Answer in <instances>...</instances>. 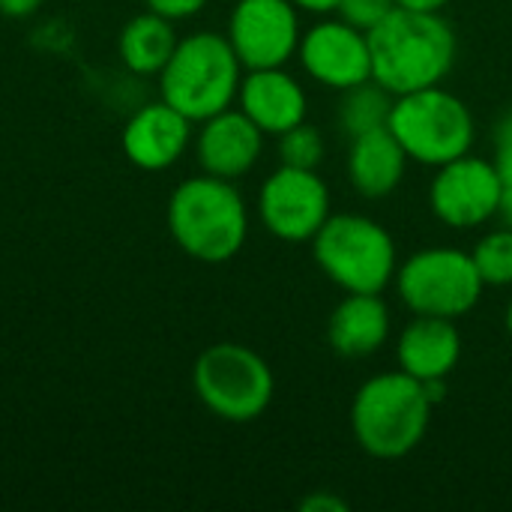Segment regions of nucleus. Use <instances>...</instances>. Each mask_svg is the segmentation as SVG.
Masks as SVG:
<instances>
[{
  "instance_id": "1",
  "label": "nucleus",
  "mask_w": 512,
  "mask_h": 512,
  "mask_svg": "<svg viewBox=\"0 0 512 512\" xmlns=\"http://www.w3.org/2000/svg\"><path fill=\"white\" fill-rule=\"evenodd\" d=\"M372 78L393 96L444 84L456 66L459 39L441 12L396 6L372 33Z\"/></svg>"
},
{
  "instance_id": "2",
  "label": "nucleus",
  "mask_w": 512,
  "mask_h": 512,
  "mask_svg": "<svg viewBox=\"0 0 512 512\" xmlns=\"http://www.w3.org/2000/svg\"><path fill=\"white\" fill-rule=\"evenodd\" d=\"M165 222L177 249L201 264H225L240 255L249 237V210L234 186L213 174L177 183Z\"/></svg>"
},
{
  "instance_id": "3",
  "label": "nucleus",
  "mask_w": 512,
  "mask_h": 512,
  "mask_svg": "<svg viewBox=\"0 0 512 512\" xmlns=\"http://www.w3.org/2000/svg\"><path fill=\"white\" fill-rule=\"evenodd\" d=\"M432 411L423 381L402 369L381 372L366 378L351 399V435L366 456L396 462L423 444Z\"/></svg>"
},
{
  "instance_id": "4",
  "label": "nucleus",
  "mask_w": 512,
  "mask_h": 512,
  "mask_svg": "<svg viewBox=\"0 0 512 512\" xmlns=\"http://www.w3.org/2000/svg\"><path fill=\"white\" fill-rule=\"evenodd\" d=\"M243 72L225 33L198 30L177 42L159 72V93L192 123H201L237 102Z\"/></svg>"
},
{
  "instance_id": "5",
  "label": "nucleus",
  "mask_w": 512,
  "mask_h": 512,
  "mask_svg": "<svg viewBox=\"0 0 512 512\" xmlns=\"http://www.w3.org/2000/svg\"><path fill=\"white\" fill-rule=\"evenodd\" d=\"M309 246L318 270L345 294H384L399 270L393 234L366 213H333Z\"/></svg>"
},
{
  "instance_id": "6",
  "label": "nucleus",
  "mask_w": 512,
  "mask_h": 512,
  "mask_svg": "<svg viewBox=\"0 0 512 512\" xmlns=\"http://www.w3.org/2000/svg\"><path fill=\"white\" fill-rule=\"evenodd\" d=\"M387 129L396 135L411 162L438 168L477 144V120L462 96L444 84L402 93L393 99Z\"/></svg>"
},
{
  "instance_id": "7",
  "label": "nucleus",
  "mask_w": 512,
  "mask_h": 512,
  "mask_svg": "<svg viewBox=\"0 0 512 512\" xmlns=\"http://www.w3.org/2000/svg\"><path fill=\"white\" fill-rule=\"evenodd\" d=\"M198 402L225 423H255L273 405L276 378L270 363L240 342H216L204 348L192 366Z\"/></svg>"
},
{
  "instance_id": "8",
  "label": "nucleus",
  "mask_w": 512,
  "mask_h": 512,
  "mask_svg": "<svg viewBox=\"0 0 512 512\" xmlns=\"http://www.w3.org/2000/svg\"><path fill=\"white\" fill-rule=\"evenodd\" d=\"M396 294L411 315L459 321L477 309L486 282L471 252L456 246H426L396 270Z\"/></svg>"
},
{
  "instance_id": "9",
  "label": "nucleus",
  "mask_w": 512,
  "mask_h": 512,
  "mask_svg": "<svg viewBox=\"0 0 512 512\" xmlns=\"http://www.w3.org/2000/svg\"><path fill=\"white\" fill-rule=\"evenodd\" d=\"M330 216L333 195L318 171L279 165L258 189V219L282 243H312Z\"/></svg>"
},
{
  "instance_id": "10",
  "label": "nucleus",
  "mask_w": 512,
  "mask_h": 512,
  "mask_svg": "<svg viewBox=\"0 0 512 512\" xmlns=\"http://www.w3.org/2000/svg\"><path fill=\"white\" fill-rule=\"evenodd\" d=\"M504 180L492 159L465 153L435 168L429 183L432 216L453 231H474L498 219Z\"/></svg>"
},
{
  "instance_id": "11",
  "label": "nucleus",
  "mask_w": 512,
  "mask_h": 512,
  "mask_svg": "<svg viewBox=\"0 0 512 512\" xmlns=\"http://www.w3.org/2000/svg\"><path fill=\"white\" fill-rule=\"evenodd\" d=\"M225 36L243 69L288 66L303 36L300 9L291 0H237Z\"/></svg>"
},
{
  "instance_id": "12",
  "label": "nucleus",
  "mask_w": 512,
  "mask_h": 512,
  "mask_svg": "<svg viewBox=\"0 0 512 512\" xmlns=\"http://www.w3.org/2000/svg\"><path fill=\"white\" fill-rule=\"evenodd\" d=\"M300 69L327 90H348L372 78L369 33L351 27L339 15H321L303 30L297 45Z\"/></svg>"
},
{
  "instance_id": "13",
  "label": "nucleus",
  "mask_w": 512,
  "mask_h": 512,
  "mask_svg": "<svg viewBox=\"0 0 512 512\" xmlns=\"http://www.w3.org/2000/svg\"><path fill=\"white\" fill-rule=\"evenodd\" d=\"M264 138L267 135L240 108L231 105L201 120V129L195 138V156L204 174H213L222 180H240L261 162Z\"/></svg>"
},
{
  "instance_id": "14",
  "label": "nucleus",
  "mask_w": 512,
  "mask_h": 512,
  "mask_svg": "<svg viewBox=\"0 0 512 512\" xmlns=\"http://www.w3.org/2000/svg\"><path fill=\"white\" fill-rule=\"evenodd\" d=\"M237 108L267 138H279L309 117V93L285 66L246 69L237 90Z\"/></svg>"
},
{
  "instance_id": "15",
  "label": "nucleus",
  "mask_w": 512,
  "mask_h": 512,
  "mask_svg": "<svg viewBox=\"0 0 512 512\" xmlns=\"http://www.w3.org/2000/svg\"><path fill=\"white\" fill-rule=\"evenodd\" d=\"M192 141V120L165 99L138 108L120 135L126 159L141 171H165L183 159Z\"/></svg>"
},
{
  "instance_id": "16",
  "label": "nucleus",
  "mask_w": 512,
  "mask_h": 512,
  "mask_svg": "<svg viewBox=\"0 0 512 512\" xmlns=\"http://www.w3.org/2000/svg\"><path fill=\"white\" fill-rule=\"evenodd\" d=\"M462 348L456 321L414 315L396 339V363L417 381H447L462 360Z\"/></svg>"
},
{
  "instance_id": "17",
  "label": "nucleus",
  "mask_w": 512,
  "mask_h": 512,
  "mask_svg": "<svg viewBox=\"0 0 512 512\" xmlns=\"http://www.w3.org/2000/svg\"><path fill=\"white\" fill-rule=\"evenodd\" d=\"M393 333V315L381 294H345L327 318V342L336 357H375Z\"/></svg>"
},
{
  "instance_id": "18",
  "label": "nucleus",
  "mask_w": 512,
  "mask_h": 512,
  "mask_svg": "<svg viewBox=\"0 0 512 512\" xmlns=\"http://www.w3.org/2000/svg\"><path fill=\"white\" fill-rule=\"evenodd\" d=\"M408 162V153L387 126L363 132L348 147V183L366 201L390 198L402 186Z\"/></svg>"
},
{
  "instance_id": "19",
  "label": "nucleus",
  "mask_w": 512,
  "mask_h": 512,
  "mask_svg": "<svg viewBox=\"0 0 512 512\" xmlns=\"http://www.w3.org/2000/svg\"><path fill=\"white\" fill-rule=\"evenodd\" d=\"M177 42L180 39L174 33V21L147 9L126 21V27L117 36V51L129 72L159 75L165 69V63L171 60Z\"/></svg>"
},
{
  "instance_id": "20",
  "label": "nucleus",
  "mask_w": 512,
  "mask_h": 512,
  "mask_svg": "<svg viewBox=\"0 0 512 512\" xmlns=\"http://www.w3.org/2000/svg\"><path fill=\"white\" fill-rule=\"evenodd\" d=\"M339 111H336V120H339V129L348 135V138H357L363 132H372V129H381L390 123V111H393V93L387 87H381L375 78L357 84V87H348L339 93Z\"/></svg>"
},
{
  "instance_id": "21",
  "label": "nucleus",
  "mask_w": 512,
  "mask_h": 512,
  "mask_svg": "<svg viewBox=\"0 0 512 512\" xmlns=\"http://www.w3.org/2000/svg\"><path fill=\"white\" fill-rule=\"evenodd\" d=\"M486 288H512V228L501 225L483 234L471 252Z\"/></svg>"
},
{
  "instance_id": "22",
  "label": "nucleus",
  "mask_w": 512,
  "mask_h": 512,
  "mask_svg": "<svg viewBox=\"0 0 512 512\" xmlns=\"http://www.w3.org/2000/svg\"><path fill=\"white\" fill-rule=\"evenodd\" d=\"M279 162L282 165H291V168H309V171H318L321 162H324V135L318 126H312L309 120L297 123L294 129L282 132L279 138Z\"/></svg>"
},
{
  "instance_id": "23",
  "label": "nucleus",
  "mask_w": 512,
  "mask_h": 512,
  "mask_svg": "<svg viewBox=\"0 0 512 512\" xmlns=\"http://www.w3.org/2000/svg\"><path fill=\"white\" fill-rule=\"evenodd\" d=\"M393 9H396V0H342L336 15L348 21L351 27L372 33Z\"/></svg>"
},
{
  "instance_id": "24",
  "label": "nucleus",
  "mask_w": 512,
  "mask_h": 512,
  "mask_svg": "<svg viewBox=\"0 0 512 512\" xmlns=\"http://www.w3.org/2000/svg\"><path fill=\"white\" fill-rule=\"evenodd\" d=\"M495 168L504 180V186H512V108L501 114V120L495 123Z\"/></svg>"
},
{
  "instance_id": "25",
  "label": "nucleus",
  "mask_w": 512,
  "mask_h": 512,
  "mask_svg": "<svg viewBox=\"0 0 512 512\" xmlns=\"http://www.w3.org/2000/svg\"><path fill=\"white\" fill-rule=\"evenodd\" d=\"M303 512H348L351 510V504L339 495V492H333V489H312L309 495H303L300 498V504H297Z\"/></svg>"
},
{
  "instance_id": "26",
  "label": "nucleus",
  "mask_w": 512,
  "mask_h": 512,
  "mask_svg": "<svg viewBox=\"0 0 512 512\" xmlns=\"http://www.w3.org/2000/svg\"><path fill=\"white\" fill-rule=\"evenodd\" d=\"M144 3H147V9H153L171 21H183V18L198 15L210 0H144Z\"/></svg>"
},
{
  "instance_id": "27",
  "label": "nucleus",
  "mask_w": 512,
  "mask_h": 512,
  "mask_svg": "<svg viewBox=\"0 0 512 512\" xmlns=\"http://www.w3.org/2000/svg\"><path fill=\"white\" fill-rule=\"evenodd\" d=\"M39 6H42V0H0V15H6V18H30Z\"/></svg>"
},
{
  "instance_id": "28",
  "label": "nucleus",
  "mask_w": 512,
  "mask_h": 512,
  "mask_svg": "<svg viewBox=\"0 0 512 512\" xmlns=\"http://www.w3.org/2000/svg\"><path fill=\"white\" fill-rule=\"evenodd\" d=\"M291 3H294L300 12L321 18V15H336V9H339L342 0H291Z\"/></svg>"
},
{
  "instance_id": "29",
  "label": "nucleus",
  "mask_w": 512,
  "mask_h": 512,
  "mask_svg": "<svg viewBox=\"0 0 512 512\" xmlns=\"http://www.w3.org/2000/svg\"><path fill=\"white\" fill-rule=\"evenodd\" d=\"M396 6L414 12H441L444 6H450V0H396Z\"/></svg>"
},
{
  "instance_id": "30",
  "label": "nucleus",
  "mask_w": 512,
  "mask_h": 512,
  "mask_svg": "<svg viewBox=\"0 0 512 512\" xmlns=\"http://www.w3.org/2000/svg\"><path fill=\"white\" fill-rule=\"evenodd\" d=\"M498 219H504V225L512 228V186H504V198H501V213Z\"/></svg>"
},
{
  "instance_id": "31",
  "label": "nucleus",
  "mask_w": 512,
  "mask_h": 512,
  "mask_svg": "<svg viewBox=\"0 0 512 512\" xmlns=\"http://www.w3.org/2000/svg\"><path fill=\"white\" fill-rule=\"evenodd\" d=\"M504 327H507V336L512 339V297L507 300V312H504Z\"/></svg>"
}]
</instances>
